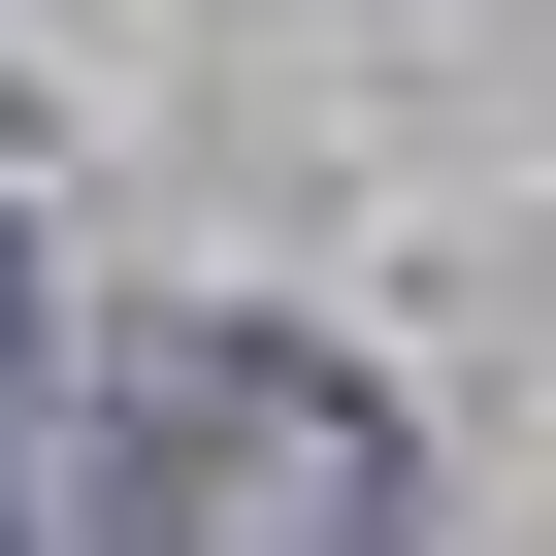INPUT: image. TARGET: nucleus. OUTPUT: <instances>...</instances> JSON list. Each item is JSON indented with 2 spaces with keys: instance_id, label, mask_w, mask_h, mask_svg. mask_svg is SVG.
I'll return each mask as SVG.
<instances>
[{
  "instance_id": "f03ea898",
  "label": "nucleus",
  "mask_w": 556,
  "mask_h": 556,
  "mask_svg": "<svg viewBox=\"0 0 556 556\" xmlns=\"http://www.w3.org/2000/svg\"><path fill=\"white\" fill-rule=\"evenodd\" d=\"M0 393H34V295H0ZM0 556H34V523H0Z\"/></svg>"
},
{
  "instance_id": "f257e3e1",
  "label": "nucleus",
  "mask_w": 556,
  "mask_h": 556,
  "mask_svg": "<svg viewBox=\"0 0 556 556\" xmlns=\"http://www.w3.org/2000/svg\"><path fill=\"white\" fill-rule=\"evenodd\" d=\"M99 556H393V393L295 328H164L99 393Z\"/></svg>"
}]
</instances>
